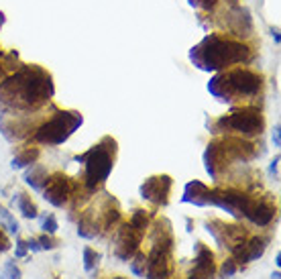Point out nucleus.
I'll list each match as a JSON object with an SVG mask.
<instances>
[{
	"instance_id": "1",
	"label": "nucleus",
	"mask_w": 281,
	"mask_h": 279,
	"mask_svg": "<svg viewBox=\"0 0 281 279\" xmlns=\"http://www.w3.org/2000/svg\"><path fill=\"white\" fill-rule=\"evenodd\" d=\"M53 96L51 76L39 65H22L0 84V98L13 106L35 108Z\"/></svg>"
},
{
	"instance_id": "2",
	"label": "nucleus",
	"mask_w": 281,
	"mask_h": 279,
	"mask_svg": "<svg viewBox=\"0 0 281 279\" xmlns=\"http://www.w3.org/2000/svg\"><path fill=\"white\" fill-rule=\"evenodd\" d=\"M189 57L200 69L216 72V69L246 61L249 60V47L239 41L220 37V35H210L198 47L192 49Z\"/></svg>"
},
{
	"instance_id": "3",
	"label": "nucleus",
	"mask_w": 281,
	"mask_h": 279,
	"mask_svg": "<svg viewBox=\"0 0 281 279\" xmlns=\"http://www.w3.org/2000/svg\"><path fill=\"white\" fill-rule=\"evenodd\" d=\"M261 88V78L251 69H232L228 74L216 76L210 80L208 90L220 100H226L230 94H243V96H253Z\"/></svg>"
},
{
	"instance_id": "4",
	"label": "nucleus",
	"mask_w": 281,
	"mask_h": 279,
	"mask_svg": "<svg viewBox=\"0 0 281 279\" xmlns=\"http://www.w3.org/2000/svg\"><path fill=\"white\" fill-rule=\"evenodd\" d=\"M116 145V143H114ZM114 145L104 147V141L92 147L86 155L77 157V161L86 163V183L90 190H94L98 183H102L108 179L112 171V153H114Z\"/></svg>"
},
{
	"instance_id": "5",
	"label": "nucleus",
	"mask_w": 281,
	"mask_h": 279,
	"mask_svg": "<svg viewBox=\"0 0 281 279\" xmlns=\"http://www.w3.org/2000/svg\"><path fill=\"white\" fill-rule=\"evenodd\" d=\"M82 126V114L80 112H57L49 122H45L35 133V139L39 143L47 145H61L70 139V135Z\"/></svg>"
},
{
	"instance_id": "6",
	"label": "nucleus",
	"mask_w": 281,
	"mask_h": 279,
	"mask_svg": "<svg viewBox=\"0 0 281 279\" xmlns=\"http://www.w3.org/2000/svg\"><path fill=\"white\" fill-rule=\"evenodd\" d=\"M220 124H226L243 135H257L263 129V116L259 110L241 108V110H234L228 119H220Z\"/></svg>"
},
{
	"instance_id": "7",
	"label": "nucleus",
	"mask_w": 281,
	"mask_h": 279,
	"mask_svg": "<svg viewBox=\"0 0 281 279\" xmlns=\"http://www.w3.org/2000/svg\"><path fill=\"white\" fill-rule=\"evenodd\" d=\"M72 190H74L72 181L65 176H61V173H55V176L49 178L47 183H45L43 198L53 206H63L67 202V198L72 196Z\"/></svg>"
},
{
	"instance_id": "8",
	"label": "nucleus",
	"mask_w": 281,
	"mask_h": 279,
	"mask_svg": "<svg viewBox=\"0 0 281 279\" xmlns=\"http://www.w3.org/2000/svg\"><path fill=\"white\" fill-rule=\"evenodd\" d=\"M169 190H171V178L169 176H155V178H149L141 185V196L153 204H167Z\"/></svg>"
},
{
	"instance_id": "9",
	"label": "nucleus",
	"mask_w": 281,
	"mask_h": 279,
	"mask_svg": "<svg viewBox=\"0 0 281 279\" xmlns=\"http://www.w3.org/2000/svg\"><path fill=\"white\" fill-rule=\"evenodd\" d=\"M141 235L143 232L137 230V228H132V226H125L120 230V237H118V249H116V255L120 259H129L131 255L137 251L139 247V242H141Z\"/></svg>"
},
{
	"instance_id": "10",
	"label": "nucleus",
	"mask_w": 281,
	"mask_h": 279,
	"mask_svg": "<svg viewBox=\"0 0 281 279\" xmlns=\"http://www.w3.org/2000/svg\"><path fill=\"white\" fill-rule=\"evenodd\" d=\"M273 214H275V210H273L271 206H267L263 202H253L244 216H249L257 226H267L273 220Z\"/></svg>"
},
{
	"instance_id": "11",
	"label": "nucleus",
	"mask_w": 281,
	"mask_h": 279,
	"mask_svg": "<svg viewBox=\"0 0 281 279\" xmlns=\"http://www.w3.org/2000/svg\"><path fill=\"white\" fill-rule=\"evenodd\" d=\"M208 196H210V190L206 188L204 183H200V181H189L186 185V194L182 200L184 202H192L196 206H204L208 204Z\"/></svg>"
},
{
	"instance_id": "12",
	"label": "nucleus",
	"mask_w": 281,
	"mask_h": 279,
	"mask_svg": "<svg viewBox=\"0 0 281 279\" xmlns=\"http://www.w3.org/2000/svg\"><path fill=\"white\" fill-rule=\"evenodd\" d=\"M47 179H49L47 169L41 167V165L31 167V171H27V176H25V181L31 185L33 190H43L45 183H47Z\"/></svg>"
},
{
	"instance_id": "13",
	"label": "nucleus",
	"mask_w": 281,
	"mask_h": 279,
	"mask_svg": "<svg viewBox=\"0 0 281 279\" xmlns=\"http://www.w3.org/2000/svg\"><path fill=\"white\" fill-rule=\"evenodd\" d=\"M15 202H17L20 214L25 216V218H37V206L33 204V200H31L29 196L17 194V196H15Z\"/></svg>"
},
{
	"instance_id": "14",
	"label": "nucleus",
	"mask_w": 281,
	"mask_h": 279,
	"mask_svg": "<svg viewBox=\"0 0 281 279\" xmlns=\"http://www.w3.org/2000/svg\"><path fill=\"white\" fill-rule=\"evenodd\" d=\"M244 251H246V263L259 259L265 253V240L263 239H253L249 245H244Z\"/></svg>"
},
{
	"instance_id": "15",
	"label": "nucleus",
	"mask_w": 281,
	"mask_h": 279,
	"mask_svg": "<svg viewBox=\"0 0 281 279\" xmlns=\"http://www.w3.org/2000/svg\"><path fill=\"white\" fill-rule=\"evenodd\" d=\"M37 157H39V149H29L22 155L15 157L10 165H13V169H20V167H25V165H33L37 161Z\"/></svg>"
},
{
	"instance_id": "16",
	"label": "nucleus",
	"mask_w": 281,
	"mask_h": 279,
	"mask_svg": "<svg viewBox=\"0 0 281 279\" xmlns=\"http://www.w3.org/2000/svg\"><path fill=\"white\" fill-rule=\"evenodd\" d=\"M13 69H17V53H10V55L0 53V84L4 82L6 74H10Z\"/></svg>"
},
{
	"instance_id": "17",
	"label": "nucleus",
	"mask_w": 281,
	"mask_h": 279,
	"mask_svg": "<svg viewBox=\"0 0 281 279\" xmlns=\"http://www.w3.org/2000/svg\"><path fill=\"white\" fill-rule=\"evenodd\" d=\"M96 224L94 222H90L88 218H82L80 220V226H77V235L84 237V239H94L96 237Z\"/></svg>"
},
{
	"instance_id": "18",
	"label": "nucleus",
	"mask_w": 281,
	"mask_h": 279,
	"mask_svg": "<svg viewBox=\"0 0 281 279\" xmlns=\"http://www.w3.org/2000/svg\"><path fill=\"white\" fill-rule=\"evenodd\" d=\"M0 222H2V224L8 228V232H13V235H17V232H19V222H17L13 216H10L8 210H4L2 206H0Z\"/></svg>"
},
{
	"instance_id": "19",
	"label": "nucleus",
	"mask_w": 281,
	"mask_h": 279,
	"mask_svg": "<svg viewBox=\"0 0 281 279\" xmlns=\"http://www.w3.org/2000/svg\"><path fill=\"white\" fill-rule=\"evenodd\" d=\"M131 226L132 228H137V230H145V228H147V214H145L143 210H137V212H134L132 214V220H131Z\"/></svg>"
},
{
	"instance_id": "20",
	"label": "nucleus",
	"mask_w": 281,
	"mask_h": 279,
	"mask_svg": "<svg viewBox=\"0 0 281 279\" xmlns=\"http://www.w3.org/2000/svg\"><path fill=\"white\" fill-rule=\"evenodd\" d=\"M145 267H147V257H145V255H139L137 261L131 263V271H132L134 275L143 277V275H145Z\"/></svg>"
},
{
	"instance_id": "21",
	"label": "nucleus",
	"mask_w": 281,
	"mask_h": 279,
	"mask_svg": "<svg viewBox=\"0 0 281 279\" xmlns=\"http://www.w3.org/2000/svg\"><path fill=\"white\" fill-rule=\"evenodd\" d=\"M96 261H98V255H96L92 249H90V247H86V249H84V267H86V271H92Z\"/></svg>"
},
{
	"instance_id": "22",
	"label": "nucleus",
	"mask_w": 281,
	"mask_h": 279,
	"mask_svg": "<svg viewBox=\"0 0 281 279\" xmlns=\"http://www.w3.org/2000/svg\"><path fill=\"white\" fill-rule=\"evenodd\" d=\"M4 279H20V271L15 263H6V269H4Z\"/></svg>"
},
{
	"instance_id": "23",
	"label": "nucleus",
	"mask_w": 281,
	"mask_h": 279,
	"mask_svg": "<svg viewBox=\"0 0 281 279\" xmlns=\"http://www.w3.org/2000/svg\"><path fill=\"white\" fill-rule=\"evenodd\" d=\"M43 230H45V232H49V235H53V232H57V220H55V216L45 218V222H43Z\"/></svg>"
},
{
	"instance_id": "24",
	"label": "nucleus",
	"mask_w": 281,
	"mask_h": 279,
	"mask_svg": "<svg viewBox=\"0 0 281 279\" xmlns=\"http://www.w3.org/2000/svg\"><path fill=\"white\" fill-rule=\"evenodd\" d=\"M234 273H237V265H234L232 259L222 265V275H224V277H232Z\"/></svg>"
},
{
	"instance_id": "25",
	"label": "nucleus",
	"mask_w": 281,
	"mask_h": 279,
	"mask_svg": "<svg viewBox=\"0 0 281 279\" xmlns=\"http://www.w3.org/2000/svg\"><path fill=\"white\" fill-rule=\"evenodd\" d=\"M214 2H216V0H189V4H192V6H202V8H210Z\"/></svg>"
},
{
	"instance_id": "26",
	"label": "nucleus",
	"mask_w": 281,
	"mask_h": 279,
	"mask_svg": "<svg viewBox=\"0 0 281 279\" xmlns=\"http://www.w3.org/2000/svg\"><path fill=\"white\" fill-rule=\"evenodd\" d=\"M39 245H41V249H47V251H49V249L55 247V242H53L49 237H41V239H39Z\"/></svg>"
},
{
	"instance_id": "27",
	"label": "nucleus",
	"mask_w": 281,
	"mask_h": 279,
	"mask_svg": "<svg viewBox=\"0 0 281 279\" xmlns=\"http://www.w3.org/2000/svg\"><path fill=\"white\" fill-rule=\"evenodd\" d=\"M8 247H10V242H8V239H6V235H4V232L0 230V253L8 251Z\"/></svg>"
},
{
	"instance_id": "28",
	"label": "nucleus",
	"mask_w": 281,
	"mask_h": 279,
	"mask_svg": "<svg viewBox=\"0 0 281 279\" xmlns=\"http://www.w3.org/2000/svg\"><path fill=\"white\" fill-rule=\"evenodd\" d=\"M17 257H25V255H27V245H25V242H22V240H19L17 242Z\"/></svg>"
},
{
	"instance_id": "29",
	"label": "nucleus",
	"mask_w": 281,
	"mask_h": 279,
	"mask_svg": "<svg viewBox=\"0 0 281 279\" xmlns=\"http://www.w3.org/2000/svg\"><path fill=\"white\" fill-rule=\"evenodd\" d=\"M25 245L29 247V249H33V251H41V245H39V240H35V239H31V240H27Z\"/></svg>"
},
{
	"instance_id": "30",
	"label": "nucleus",
	"mask_w": 281,
	"mask_h": 279,
	"mask_svg": "<svg viewBox=\"0 0 281 279\" xmlns=\"http://www.w3.org/2000/svg\"><path fill=\"white\" fill-rule=\"evenodd\" d=\"M273 143H275V147L281 145V141H279V126H275V131H273Z\"/></svg>"
},
{
	"instance_id": "31",
	"label": "nucleus",
	"mask_w": 281,
	"mask_h": 279,
	"mask_svg": "<svg viewBox=\"0 0 281 279\" xmlns=\"http://www.w3.org/2000/svg\"><path fill=\"white\" fill-rule=\"evenodd\" d=\"M273 39H275V43H279V33L277 31H273Z\"/></svg>"
},
{
	"instance_id": "32",
	"label": "nucleus",
	"mask_w": 281,
	"mask_h": 279,
	"mask_svg": "<svg viewBox=\"0 0 281 279\" xmlns=\"http://www.w3.org/2000/svg\"><path fill=\"white\" fill-rule=\"evenodd\" d=\"M2 22H4V15L0 13V27H2Z\"/></svg>"
},
{
	"instance_id": "33",
	"label": "nucleus",
	"mask_w": 281,
	"mask_h": 279,
	"mask_svg": "<svg viewBox=\"0 0 281 279\" xmlns=\"http://www.w3.org/2000/svg\"><path fill=\"white\" fill-rule=\"evenodd\" d=\"M114 279H125V277H114Z\"/></svg>"
}]
</instances>
